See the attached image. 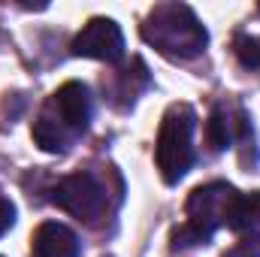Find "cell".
<instances>
[{"mask_svg":"<svg viewBox=\"0 0 260 257\" xmlns=\"http://www.w3.org/2000/svg\"><path fill=\"white\" fill-rule=\"evenodd\" d=\"M233 142L239 148V160L242 164H254L257 160V148H254V127L248 121V115L242 109H233Z\"/></svg>","mask_w":260,"mask_h":257,"instance_id":"obj_11","label":"cell"},{"mask_svg":"<svg viewBox=\"0 0 260 257\" xmlns=\"http://www.w3.org/2000/svg\"><path fill=\"white\" fill-rule=\"evenodd\" d=\"M142 40L170 61H194L206 52L209 34L185 3H157L142 21Z\"/></svg>","mask_w":260,"mask_h":257,"instance_id":"obj_2","label":"cell"},{"mask_svg":"<svg viewBox=\"0 0 260 257\" xmlns=\"http://www.w3.org/2000/svg\"><path fill=\"white\" fill-rule=\"evenodd\" d=\"M148 85V70L145 64L139 61V58H133L124 70H118L115 76H112V82L106 85V94H109V100L118 106V97H124L121 100V109H127L133 106V100H136V94L142 91Z\"/></svg>","mask_w":260,"mask_h":257,"instance_id":"obj_8","label":"cell"},{"mask_svg":"<svg viewBox=\"0 0 260 257\" xmlns=\"http://www.w3.org/2000/svg\"><path fill=\"white\" fill-rule=\"evenodd\" d=\"M52 203H58L67 215H73L76 221L94 227V224H100V221L106 218V212H109V191H106V185H103L94 173L79 170V173H73V176H64V179L55 185Z\"/></svg>","mask_w":260,"mask_h":257,"instance_id":"obj_4","label":"cell"},{"mask_svg":"<svg viewBox=\"0 0 260 257\" xmlns=\"http://www.w3.org/2000/svg\"><path fill=\"white\" fill-rule=\"evenodd\" d=\"M12 224H15V206H12V200H9L6 194L0 191V236H3Z\"/></svg>","mask_w":260,"mask_h":257,"instance_id":"obj_14","label":"cell"},{"mask_svg":"<svg viewBox=\"0 0 260 257\" xmlns=\"http://www.w3.org/2000/svg\"><path fill=\"white\" fill-rule=\"evenodd\" d=\"M224 257H260V236H242Z\"/></svg>","mask_w":260,"mask_h":257,"instance_id":"obj_13","label":"cell"},{"mask_svg":"<svg viewBox=\"0 0 260 257\" xmlns=\"http://www.w3.org/2000/svg\"><path fill=\"white\" fill-rule=\"evenodd\" d=\"M91 109L94 106L88 88L82 82H64L40 109L34 121V142L49 154L67 151L79 136H85L91 124Z\"/></svg>","mask_w":260,"mask_h":257,"instance_id":"obj_1","label":"cell"},{"mask_svg":"<svg viewBox=\"0 0 260 257\" xmlns=\"http://www.w3.org/2000/svg\"><path fill=\"white\" fill-rule=\"evenodd\" d=\"M34 254L37 257H79L82 245L79 236L58 221H46L34 233Z\"/></svg>","mask_w":260,"mask_h":257,"instance_id":"obj_7","label":"cell"},{"mask_svg":"<svg viewBox=\"0 0 260 257\" xmlns=\"http://www.w3.org/2000/svg\"><path fill=\"white\" fill-rule=\"evenodd\" d=\"M233 55L245 70H260V37L251 34H236L233 40Z\"/></svg>","mask_w":260,"mask_h":257,"instance_id":"obj_12","label":"cell"},{"mask_svg":"<svg viewBox=\"0 0 260 257\" xmlns=\"http://www.w3.org/2000/svg\"><path fill=\"white\" fill-rule=\"evenodd\" d=\"M206 142L212 151H224L233 145V112L227 106H215L206 121Z\"/></svg>","mask_w":260,"mask_h":257,"instance_id":"obj_10","label":"cell"},{"mask_svg":"<svg viewBox=\"0 0 260 257\" xmlns=\"http://www.w3.org/2000/svg\"><path fill=\"white\" fill-rule=\"evenodd\" d=\"M236 200H239V191L230 188L227 182L200 185L188 197V221L185 224L194 227L197 233L209 242L218 227H227L230 224V215H233Z\"/></svg>","mask_w":260,"mask_h":257,"instance_id":"obj_5","label":"cell"},{"mask_svg":"<svg viewBox=\"0 0 260 257\" xmlns=\"http://www.w3.org/2000/svg\"><path fill=\"white\" fill-rule=\"evenodd\" d=\"M227 227L242 236H260V191L239 194Z\"/></svg>","mask_w":260,"mask_h":257,"instance_id":"obj_9","label":"cell"},{"mask_svg":"<svg viewBox=\"0 0 260 257\" xmlns=\"http://www.w3.org/2000/svg\"><path fill=\"white\" fill-rule=\"evenodd\" d=\"M70 52L76 58H91V61H106L118 64L124 58V34L112 18H91L70 43Z\"/></svg>","mask_w":260,"mask_h":257,"instance_id":"obj_6","label":"cell"},{"mask_svg":"<svg viewBox=\"0 0 260 257\" xmlns=\"http://www.w3.org/2000/svg\"><path fill=\"white\" fill-rule=\"evenodd\" d=\"M194 127L197 115L188 103H176L167 109L154 145V160L167 185L182 182L185 173L194 167Z\"/></svg>","mask_w":260,"mask_h":257,"instance_id":"obj_3","label":"cell"}]
</instances>
